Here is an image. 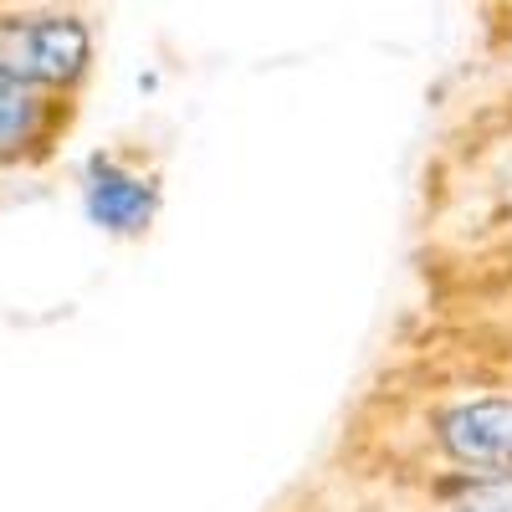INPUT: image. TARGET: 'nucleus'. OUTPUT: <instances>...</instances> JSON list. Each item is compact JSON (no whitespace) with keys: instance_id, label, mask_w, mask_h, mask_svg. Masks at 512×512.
<instances>
[{"instance_id":"obj_2","label":"nucleus","mask_w":512,"mask_h":512,"mask_svg":"<svg viewBox=\"0 0 512 512\" xmlns=\"http://www.w3.org/2000/svg\"><path fill=\"white\" fill-rule=\"evenodd\" d=\"M93 62V31L77 16H26L0 26V72L26 88H72Z\"/></svg>"},{"instance_id":"obj_4","label":"nucleus","mask_w":512,"mask_h":512,"mask_svg":"<svg viewBox=\"0 0 512 512\" xmlns=\"http://www.w3.org/2000/svg\"><path fill=\"white\" fill-rule=\"evenodd\" d=\"M41 123H47V108H41L36 88L0 72V159H16L41 139Z\"/></svg>"},{"instance_id":"obj_3","label":"nucleus","mask_w":512,"mask_h":512,"mask_svg":"<svg viewBox=\"0 0 512 512\" xmlns=\"http://www.w3.org/2000/svg\"><path fill=\"white\" fill-rule=\"evenodd\" d=\"M82 210L108 236H144L159 216V185L113 154H93L82 169Z\"/></svg>"},{"instance_id":"obj_5","label":"nucleus","mask_w":512,"mask_h":512,"mask_svg":"<svg viewBox=\"0 0 512 512\" xmlns=\"http://www.w3.org/2000/svg\"><path fill=\"white\" fill-rule=\"evenodd\" d=\"M441 512H512V477H441Z\"/></svg>"},{"instance_id":"obj_1","label":"nucleus","mask_w":512,"mask_h":512,"mask_svg":"<svg viewBox=\"0 0 512 512\" xmlns=\"http://www.w3.org/2000/svg\"><path fill=\"white\" fill-rule=\"evenodd\" d=\"M425 436L461 477H512V395H466L425 415Z\"/></svg>"},{"instance_id":"obj_6","label":"nucleus","mask_w":512,"mask_h":512,"mask_svg":"<svg viewBox=\"0 0 512 512\" xmlns=\"http://www.w3.org/2000/svg\"><path fill=\"white\" fill-rule=\"evenodd\" d=\"M497 180H502V190L512 195V149H507V159H502V169H497Z\"/></svg>"}]
</instances>
